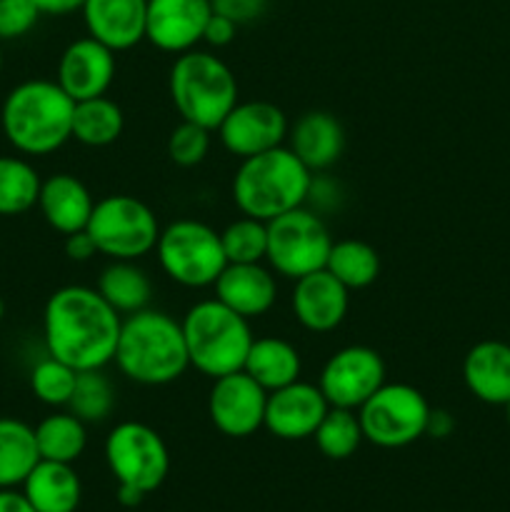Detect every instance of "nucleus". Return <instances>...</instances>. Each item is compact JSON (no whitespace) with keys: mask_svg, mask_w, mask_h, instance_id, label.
Masks as SVG:
<instances>
[{"mask_svg":"<svg viewBox=\"0 0 510 512\" xmlns=\"http://www.w3.org/2000/svg\"><path fill=\"white\" fill-rule=\"evenodd\" d=\"M123 315L90 285H65L43 308L45 353L70 368H108L118 348Z\"/></svg>","mask_w":510,"mask_h":512,"instance_id":"obj_1","label":"nucleus"},{"mask_svg":"<svg viewBox=\"0 0 510 512\" xmlns=\"http://www.w3.org/2000/svg\"><path fill=\"white\" fill-rule=\"evenodd\" d=\"M243 370L268 393H273V390L300 380L303 358L290 340L278 338V335H263L250 345Z\"/></svg>","mask_w":510,"mask_h":512,"instance_id":"obj_25","label":"nucleus"},{"mask_svg":"<svg viewBox=\"0 0 510 512\" xmlns=\"http://www.w3.org/2000/svg\"><path fill=\"white\" fill-rule=\"evenodd\" d=\"M210 145H213V130L180 120L168 135V158L178 168H195L210 155Z\"/></svg>","mask_w":510,"mask_h":512,"instance_id":"obj_36","label":"nucleus"},{"mask_svg":"<svg viewBox=\"0 0 510 512\" xmlns=\"http://www.w3.org/2000/svg\"><path fill=\"white\" fill-rule=\"evenodd\" d=\"M38 463L35 428L18 418H0V490L20 488Z\"/></svg>","mask_w":510,"mask_h":512,"instance_id":"obj_27","label":"nucleus"},{"mask_svg":"<svg viewBox=\"0 0 510 512\" xmlns=\"http://www.w3.org/2000/svg\"><path fill=\"white\" fill-rule=\"evenodd\" d=\"M0 512H35V508L25 500L23 493L10 488V490H0Z\"/></svg>","mask_w":510,"mask_h":512,"instance_id":"obj_44","label":"nucleus"},{"mask_svg":"<svg viewBox=\"0 0 510 512\" xmlns=\"http://www.w3.org/2000/svg\"><path fill=\"white\" fill-rule=\"evenodd\" d=\"M0 70H3V48H0Z\"/></svg>","mask_w":510,"mask_h":512,"instance_id":"obj_48","label":"nucleus"},{"mask_svg":"<svg viewBox=\"0 0 510 512\" xmlns=\"http://www.w3.org/2000/svg\"><path fill=\"white\" fill-rule=\"evenodd\" d=\"M288 148L310 173H323L343 158L345 130L328 110H308L290 125Z\"/></svg>","mask_w":510,"mask_h":512,"instance_id":"obj_21","label":"nucleus"},{"mask_svg":"<svg viewBox=\"0 0 510 512\" xmlns=\"http://www.w3.org/2000/svg\"><path fill=\"white\" fill-rule=\"evenodd\" d=\"M45 223L60 235H73L88 228L95 198L88 185L73 173H53L43 180L38 205Z\"/></svg>","mask_w":510,"mask_h":512,"instance_id":"obj_22","label":"nucleus"},{"mask_svg":"<svg viewBox=\"0 0 510 512\" xmlns=\"http://www.w3.org/2000/svg\"><path fill=\"white\" fill-rule=\"evenodd\" d=\"M35 443L43 460L75 463L88 448V425L68 408L58 410L35 425Z\"/></svg>","mask_w":510,"mask_h":512,"instance_id":"obj_29","label":"nucleus"},{"mask_svg":"<svg viewBox=\"0 0 510 512\" xmlns=\"http://www.w3.org/2000/svg\"><path fill=\"white\" fill-rule=\"evenodd\" d=\"M115 498H118V503L125 505V508H135V505L143 503L145 493L130 488V485H118V493H115Z\"/></svg>","mask_w":510,"mask_h":512,"instance_id":"obj_45","label":"nucleus"},{"mask_svg":"<svg viewBox=\"0 0 510 512\" xmlns=\"http://www.w3.org/2000/svg\"><path fill=\"white\" fill-rule=\"evenodd\" d=\"M40 178L38 170L23 155H0V215L13 218L38 205Z\"/></svg>","mask_w":510,"mask_h":512,"instance_id":"obj_31","label":"nucleus"},{"mask_svg":"<svg viewBox=\"0 0 510 512\" xmlns=\"http://www.w3.org/2000/svg\"><path fill=\"white\" fill-rule=\"evenodd\" d=\"M153 253L160 270L175 285L190 290L213 288L228 265L220 233L198 218H178L160 228Z\"/></svg>","mask_w":510,"mask_h":512,"instance_id":"obj_7","label":"nucleus"},{"mask_svg":"<svg viewBox=\"0 0 510 512\" xmlns=\"http://www.w3.org/2000/svg\"><path fill=\"white\" fill-rule=\"evenodd\" d=\"M73 110L75 100L55 80H23L5 95L0 128L20 155L43 158L73 140Z\"/></svg>","mask_w":510,"mask_h":512,"instance_id":"obj_3","label":"nucleus"},{"mask_svg":"<svg viewBox=\"0 0 510 512\" xmlns=\"http://www.w3.org/2000/svg\"><path fill=\"white\" fill-rule=\"evenodd\" d=\"M98 255L108 260H143L155 250L160 223L148 203L115 193L95 200L88 228Z\"/></svg>","mask_w":510,"mask_h":512,"instance_id":"obj_8","label":"nucleus"},{"mask_svg":"<svg viewBox=\"0 0 510 512\" xmlns=\"http://www.w3.org/2000/svg\"><path fill=\"white\" fill-rule=\"evenodd\" d=\"M40 8L33 0H0V40H18L38 25Z\"/></svg>","mask_w":510,"mask_h":512,"instance_id":"obj_37","label":"nucleus"},{"mask_svg":"<svg viewBox=\"0 0 510 512\" xmlns=\"http://www.w3.org/2000/svg\"><path fill=\"white\" fill-rule=\"evenodd\" d=\"M210 15V0H148L145 40L160 53H188L203 43V30Z\"/></svg>","mask_w":510,"mask_h":512,"instance_id":"obj_15","label":"nucleus"},{"mask_svg":"<svg viewBox=\"0 0 510 512\" xmlns=\"http://www.w3.org/2000/svg\"><path fill=\"white\" fill-rule=\"evenodd\" d=\"M20 488L35 512H75L83 498V485L73 463H55L43 458L30 470Z\"/></svg>","mask_w":510,"mask_h":512,"instance_id":"obj_24","label":"nucleus"},{"mask_svg":"<svg viewBox=\"0 0 510 512\" xmlns=\"http://www.w3.org/2000/svg\"><path fill=\"white\" fill-rule=\"evenodd\" d=\"M80 15L85 33L113 53L133 50L145 40L148 0H83Z\"/></svg>","mask_w":510,"mask_h":512,"instance_id":"obj_19","label":"nucleus"},{"mask_svg":"<svg viewBox=\"0 0 510 512\" xmlns=\"http://www.w3.org/2000/svg\"><path fill=\"white\" fill-rule=\"evenodd\" d=\"M288 115L270 100H238L235 108L215 128L220 145L238 160L285 145Z\"/></svg>","mask_w":510,"mask_h":512,"instance_id":"obj_13","label":"nucleus"},{"mask_svg":"<svg viewBox=\"0 0 510 512\" xmlns=\"http://www.w3.org/2000/svg\"><path fill=\"white\" fill-rule=\"evenodd\" d=\"M65 255H68L73 263H88L98 255L93 238H90L88 230H78L73 235H65Z\"/></svg>","mask_w":510,"mask_h":512,"instance_id":"obj_41","label":"nucleus"},{"mask_svg":"<svg viewBox=\"0 0 510 512\" xmlns=\"http://www.w3.org/2000/svg\"><path fill=\"white\" fill-rule=\"evenodd\" d=\"M113 363L123 378L145 388L175 383L190 368L183 325L158 308L125 315Z\"/></svg>","mask_w":510,"mask_h":512,"instance_id":"obj_2","label":"nucleus"},{"mask_svg":"<svg viewBox=\"0 0 510 512\" xmlns=\"http://www.w3.org/2000/svg\"><path fill=\"white\" fill-rule=\"evenodd\" d=\"M105 463L118 485L153 493L170 473V453L163 435L138 420H123L105 438Z\"/></svg>","mask_w":510,"mask_h":512,"instance_id":"obj_11","label":"nucleus"},{"mask_svg":"<svg viewBox=\"0 0 510 512\" xmlns=\"http://www.w3.org/2000/svg\"><path fill=\"white\" fill-rule=\"evenodd\" d=\"M268 390L245 370L215 378L208 390V415L215 430L228 438H250L265 423Z\"/></svg>","mask_w":510,"mask_h":512,"instance_id":"obj_14","label":"nucleus"},{"mask_svg":"<svg viewBox=\"0 0 510 512\" xmlns=\"http://www.w3.org/2000/svg\"><path fill=\"white\" fill-rule=\"evenodd\" d=\"M315 445L320 453L330 460H345L355 455L363 443V428H360L358 410L330 408L315 430Z\"/></svg>","mask_w":510,"mask_h":512,"instance_id":"obj_33","label":"nucleus"},{"mask_svg":"<svg viewBox=\"0 0 510 512\" xmlns=\"http://www.w3.org/2000/svg\"><path fill=\"white\" fill-rule=\"evenodd\" d=\"M228 263H265L268 253V223L240 215L220 230Z\"/></svg>","mask_w":510,"mask_h":512,"instance_id":"obj_34","label":"nucleus"},{"mask_svg":"<svg viewBox=\"0 0 510 512\" xmlns=\"http://www.w3.org/2000/svg\"><path fill=\"white\" fill-rule=\"evenodd\" d=\"M290 310L300 328L308 333H333L348 318L350 290L325 268L315 270V273L293 280Z\"/></svg>","mask_w":510,"mask_h":512,"instance_id":"obj_16","label":"nucleus"},{"mask_svg":"<svg viewBox=\"0 0 510 512\" xmlns=\"http://www.w3.org/2000/svg\"><path fill=\"white\" fill-rule=\"evenodd\" d=\"M125 113L113 98L78 100L73 110V140L85 148H108L123 135Z\"/></svg>","mask_w":510,"mask_h":512,"instance_id":"obj_28","label":"nucleus"},{"mask_svg":"<svg viewBox=\"0 0 510 512\" xmlns=\"http://www.w3.org/2000/svg\"><path fill=\"white\" fill-rule=\"evenodd\" d=\"M95 288L123 318L150 308L153 300V280L148 270L140 268L138 260H110L100 270Z\"/></svg>","mask_w":510,"mask_h":512,"instance_id":"obj_26","label":"nucleus"},{"mask_svg":"<svg viewBox=\"0 0 510 512\" xmlns=\"http://www.w3.org/2000/svg\"><path fill=\"white\" fill-rule=\"evenodd\" d=\"M168 93L180 120L198 123L213 133L240 100L238 80L230 65L200 48L175 55L168 75Z\"/></svg>","mask_w":510,"mask_h":512,"instance_id":"obj_6","label":"nucleus"},{"mask_svg":"<svg viewBox=\"0 0 510 512\" xmlns=\"http://www.w3.org/2000/svg\"><path fill=\"white\" fill-rule=\"evenodd\" d=\"M33 3L38 5L43 15H55V18H60V15H70L75 13V10H80L83 0H33Z\"/></svg>","mask_w":510,"mask_h":512,"instance_id":"obj_43","label":"nucleus"},{"mask_svg":"<svg viewBox=\"0 0 510 512\" xmlns=\"http://www.w3.org/2000/svg\"><path fill=\"white\" fill-rule=\"evenodd\" d=\"M328 410L330 405L318 383L295 380L268 393L263 428L278 440H290V443L313 438Z\"/></svg>","mask_w":510,"mask_h":512,"instance_id":"obj_17","label":"nucleus"},{"mask_svg":"<svg viewBox=\"0 0 510 512\" xmlns=\"http://www.w3.org/2000/svg\"><path fill=\"white\" fill-rule=\"evenodd\" d=\"M325 270L333 273L348 290H363L370 288L378 280L380 255L365 240H335L333 248H330Z\"/></svg>","mask_w":510,"mask_h":512,"instance_id":"obj_30","label":"nucleus"},{"mask_svg":"<svg viewBox=\"0 0 510 512\" xmlns=\"http://www.w3.org/2000/svg\"><path fill=\"white\" fill-rule=\"evenodd\" d=\"M503 408H505V420H508V425H510V400L503 405Z\"/></svg>","mask_w":510,"mask_h":512,"instance_id":"obj_47","label":"nucleus"},{"mask_svg":"<svg viewBox=\"0 0 510 512\" xmlns=\"http://www.w3.org/2000/svg\"><path fill=\"white\" fill-rule=\"evenodd\" d=\"M310 178L313 173L300 163L298 155L288 145H278L240 160L230 195L240 215L270 223L305 205Z\"/></svg>","mask_w":510,"mask_h":512,"instance_id":"obj_4","label":"nucleus"},{"mask_svg":"<svg viewBox=\"0 0 510 512\" xmlns=\"http://www.w3.org/2000/svg\"><path fill=\"white\" fill-rule=\"evenodd\" d=\"M238 23H233L230 18H225V15L215 13L208 18V23H205V30H203V43L208 45V48H225V45H230L235 40V35H238Z\"/></svg>","mask_w":510,"mask_h":512,"instance_id":"obj_40","label":"nucleus"},{"mask_svg":"<svg viewBox=\"0 0 510 512\" xmlns=\"http://www.w3.org/2000/svg\"><path fill=\"white\" fill-rule=\"evenodd\" d=\"M455 430V420L453 415L448 413V410L443 408H435L430 410V418H428V428H425V435H430V438H448V435H453Z\"/></svg>","mask_w":510,"mask_h":512,"instance_id":"obj_42","label":"nucleus"},{"mask_svg":"<svg viewBox=\"0 0 510 512\" xmlns=\"http://www.w3.org/2000/svg\"><path fill=\"white\" fill-rule=\"evenodd\" d=\"M463 383L485 405L510 400V345L503 340H480L463 360Z\"/></svg>","mask_w":510,"mask_h":512,"instance_id":"obj_23","label":"nucleus"},{"mask_svg":"<svg viewBox=\"0 0 510 512\" xmlns=\"http://www.w3.org/2000/svg\"><path fill=\"white\" fill-rule=\"evenodd\" d=\"M343 200H345V190L338 178H333L328 170H323V173H313V178H310V185H308V198H305V205H308L310 210H315V213L325 218V215L340 210Z\"/></svg>","mask_w":510,"mask_h":512,"instance_id":"obj_38","label":"nucleus"},{"mask_svg":"<svg viewBox=\"0 0 510 512\" xmlns=\"http://www.w3.org/2000/svg\"><path fill=\"white\" fill-rule=\"evenodd\" d=\"M75 380H78V370L48 353L30 370V390L40 403L50 408H68Z\"/></svg>","mask_w":510,"mask_h":512,"instance_id":"obj_35","label":"nucleus"},{"mask_svg":"<svg viewBox=\"0 0 510 512\" xmlns=\"http://www.w3.org/2000/svg\"><path fill=\"white\" fill-rule=\"evenodd\" d=\"M333 243L323 215L300 205L268 223L265 263L278 278L298 280L325 268Z\"/></svg>","mask_w":510,"mask_h":512,"instance_id":"obj_9","label":"nucleus"},{"mask_svg":"<svg viewBox=\"0 0 510 512\" xmlns=\"http://www.w3.org/2000/svg\"><path fill=\"white\" fill-rule=\"evenodd\" d=\"M215 298L243 318H263L278 300V280L263 263H228L213 285Z\"/></svg>","mask_w":510,"mask_h":512,"instance_id":"obj_20","label":"nucleus"},{"mask_svg":"<svg viewBox=\"0 0 510 512\" xmlns=\"http://www.w3.org/2000/svg\"><path fill=\"white\" fill-rule=\"evenodd\" d=\"M180 325L190 368L200 375L215 380L245 368V358L255 340L250 320L220 303L215 295L190 305Z\"/></svg>","mask_w":510,"mask_h":512,"instance_id":"obj_5","label":"nucleus"},{"mask_svg":"<svg viewBox=\"0 0 510 512\" xmlns=\"http://www.w3.org/2000/svg\"><path fill=\"white\" fill-rule=\"evenodd\" d=\"M210 3L215 13L225 15L238 25L255 23L268 8V0H210Z\"/></svg>","mask_w":510,"mask_h":512,"instance_id":"obj_39","label":"nucleus"},{"mask_svg":"<svg viewBox=\"0 0 510 512\" xmlns=\"http://www.w3.org/2000/svg\"><path fill=\"white\" fill-rule=\"evenodd\" d=\"M5 318V300H3V295H0V320Z\"/></svg>","mask_w":510,"mask_h":512,"instance_id":"obj_46","label":"nucleus"},{"mask_svg":"<svg viewBox=\"0 0 510 512\" xmlns=\"http://www.w3.org/2000/svg\"><path fill=\"white\" fill-rule=\"evenodd\" d=\"M115 75H118V60L113 50L85 35V38L73 40L60 53L55 83L78 103V100L108 95Z\"/></svg>","mask_w":510,"mask_h":512,"instance_id":"obj_18","label":"nucleus"},{"mask_svg":"<svg viewBox=\"0 0 510 512\" xmlns=\"http://www.w3.org/2000/svg\"><path fill=\"white\" fill-rule=\"evenodd\" d=\"M385 383V360L368 345H345L323 363L318 388L330 408L358 410Z\"/></svg>","mask_w":510,"mask_h":512,"instance_id":"obj_12","label":"nucleus"},{"mask_svg":"<svg viewBox=\"0 0 510 512\" xmlns=\"http://www.w3.org/2000/svg\"><path fill=\"white\" fill-rule=\"evenodd\" d=\"M115 403H118V393L110 375H105V368L80 370L68 403V410L75 418L83 420L85 425L103 423L113 415Z\"/></svg>","mask_w":510,"mask_h":512,"instance_id":"obj_32","label":"nucleus"},{"mask_svg":"<svg viewBox=\"0 0 510 512\" xmlns=\"http://www.w3.org/2000/svg\"><path fill=\"white\" fill-rule=\"evenodd\" d=\"M430 403L415 385L383 383L358 408L363 438L378 448L395 450L425 435Z\"/></svg>","mask_w":510,"mask_h":512,"instance_id":"obj_10","label":"nucleus"}]
</instances>
